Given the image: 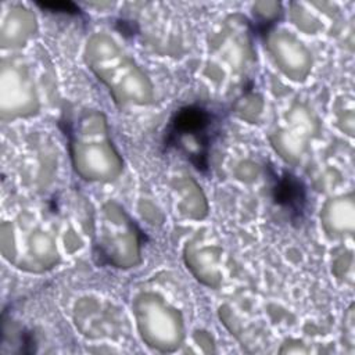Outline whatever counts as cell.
Masks as SVG:
<instances>
[{
    "mask_svg": "<svg viewBox=\"0 0 355 355\" xmlns=\"http://www.w3.org/2000/svg\"><path fill=\"white\" fill-rule=\"evenodd\" d=\"M219 135V118L201 104H189L178 108L164 133V147L183 154L196 169H208L209 148Z\"/></svg>",
    "mask_w": 355,
    "mask_h": 355,
    "instance_id": "6da1fadb",
    "label": "cell"
},
{
    "mask_svg": "<svg viewBox=\"0 0 355 355\" xmlns=\"http://www.w3.org/2000/svg\"><path fill=\"white\" fill-rule=\"evenodd\" d=\"M273 201L290 214L291 220H302L306 209L308 196L304 182L288 171L275 175L272 186Z\"/></svg>",
    "mask_w": 355,
    "mask_h": 355,
    "instance_id": "7a4b0ae2",
    "label": "cell"
},
{
    "mask_svg": "<svg viewBox=\"0 0 355 355\" xmlns=\"http://www.w3.org/2000/svg\"><path fill=\"white\" fill-rule=\"evenodd\" d=\"M40 7L47 8L50 11L57 12H68V14H78L79 8L69 1H55V3H37Z\"/></svg>",
    "mask_w": 355,
    "mask_h": 355,
    "instance_id": "3957f363",
    "label": "cell"
}]
</instances>
